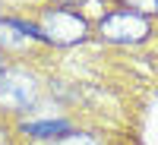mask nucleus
I'll return each instance as SVG.
<instances>
[{"mask_svg":"<svg viewBox=\"0 0 158 145\" xmlns=\"http://www.w3.org/2000/svg\"><path fill=\"white\" fill-rule=\"evenodd\" d=\"M38 32L54 44H73L85 38V19L73 10H48L38 22Z\"/></svg>","mask_w":158,"mask_h":145,"instance_id":"obj_1","label":"nucleus"},{"mask_svg":"<svg viewBox=\"0 0 158 145\" xmlns=\"http://www.w3.org/2000/svg\"><path fill=\"white\" fill-rule=\"evenodd\" d=\"M101 35L108 41H142L149 35V19L136 10H114L101 19Z\"/></svg>","mask_w":158,"mask_h":145,"instance_id":"obj_2","label":"nucleus"},{"mask_svg":"<svg viewBox=\"0 0 158 145\" xmlns=\"http://www.w3.org/2000/svg\"><path fill=\"white\" fill-rule=\"evenodd\" d=\"M38 98V85L29 73L22 70H6L0 73V101L13 111H25L29 104H35Z\"/></svg>","mask_w":158,"mask_h":145,"instance_id":"obj_3","label":"nucleus"},{"mask_svg":"<svg viewBox=\"0 0 158 145\" xmlns=\"http://www.w3.org/2000/svg\"><path fill=\"white\" fill-rule=\"evenodd\" d=\"M35 38H41L38 25L10 22V19H3V22H0V44H3V47H25L29 41H35Z\"/></svg>","mask_w":158,"mask_h":145,"instance_id":"obj_4","label":"nucleus"},{"mask_svg":"<svg viewBox=\"0 0 158 145\" xmlns=\"http://www.w3.org/2000/svg\"><path fill=\"white\" fill-rule=\"evenodd\" d=\"M22 133H29L35 139H60L70 133V123L67 120H32V123H22Z\"/></svg>","mask_w":158,"mask_h":145,"instance_id":"obj_5","label":"nucleus"},{"mask_svg":"<svg viewBox=\"0 0 158 145\" xmlns=\"http://www.w3.org/2000/svg\"><path fill=\"white\" fill-rule=\"evenodd\" d=\"M54 145H101V139H95L92 133H70L67 136H60V139H54Z\"/></svg>","mask_w":158,"mask_h":145,"instance_id":"obj_6","label":"nucleus"},{"mask_svg":"<svg viewBox=\"0 0 158 145\" xmlns=\"http://www.w3.org/2000/svg\"><path fill=\"white\" fill-rule=\"evenodd\" d=\"M0 73H3V63H0Z\"/></svg>","mask_w":158,"mask_h":145,"instance_id":"obj_7","label":"nucleus"},{"mask_svg":"<svg viewBox=\"0 0 158 145\" xmlns=\"http://www.w3.org/2000/svg\"><path fill=\"white\" fill-rule=\"evenodd\" d=\"M155 3H158V0H155Z\"/></svg>","mask_w":158,"mask_h":145,"instance_id":"obj_8","label":"nucleus"}]
</instances>
